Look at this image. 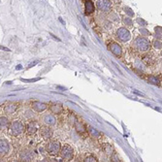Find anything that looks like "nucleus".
<instances>
[{
    "label": "nucleus",
    "instance_id": "obj_22",
    "mask_svg": "<svg viewBox=\"0 0 162 162\" xmlns=\"http://www.w3.org/2000/svg\"><path fill=\"white\" fill-rule=\"evenodd\" d=\"M104 150H105V153H108V154H112V153H112L113 148H112V146H111V145H109V144H106L105 146H104Z\"/></svg>",
    "mask_w": 162,
    "mask_h": 162
},
{
    "label": "nucleus",
    "instance_id": "obj_27",
    "mask_svg": "<svg viewBox=\"0 0 162 162\" xmlns=\"http://www.w3.org/2000/svg\"><path fill=\"white\" fill-rule=\"evenodd\" d=\"M137 22H138L139 24L143 25V26H146V25L148 24V22H147V21H145L143 19H140V18H139V19H137Z\"/></svg>",
    "mask_w": 162,
    "mask_h": 162
},
{
    "label": "nucleus",
    "instance_id": "obj_8",
    "mask_svg": "<svg viewBox=\"0 0 162 162\" xmlns=\"http://www.w3.org/2000/svg\"><path fill=\"white\" fill-rule=\"evenodd\" d=\"M39 123L37 121H30L28 123L26 124V132L27 134H29V135H33V134H35L37 132V130L39 129Z\"/></svg>",
    "mask_w": 162,
    "mask_h": 162
},
{
    "label": "nucleus",
    "instance_id": "obj_1",
    "mask_svg": "<svg viewBox=\"0 0 162 162\" xmlns=\"http://www.w3.org/2000/svg\"><path fill=\"white\" fill-rule=\"evenodd\" d=\"M132 47L139 53H146L149 50L150 44L148 39L144 38V37H137L135 40H134Z\"/></svg>",
    "mask_w": 162,
    "mask_h": 162
},
{
    "label": "nucleus",
    "instance_id": "obj_14",
    "mask_svg": "<svg viewBox=\"0 0 162 162\" xmlns=\"http://www.w3.org/2000/svg\"><path fill=\"white\" fill-rule=\"evenodd\" d=\"M85 8H86V14L89 15L94 12V4L90 0H86L85 1Z\"/></svg>",
    "mask_w": 162,
    "mask_h": 162
},
{
    "label": "nucleus",
    "instance_id": "obj_4",
    "mask_svg": "<svg viewBox=\"0 0 162 162\" xmlns=\"http://www.w3.org/2000/svg\"><path fill=\"white\" fill-rule=\"evenodd\" d=\"M130 32L125 27H121L119 28V30L116 31V38L119 39L120 42H127L130 39Z\"/></svg>",
    "mask_w": 162,
    "mask_h": 162
},
{
    "label": "nucleus",
    "instance_id": "obj_16",
    "mask_svg": "<svg viewBox=\"0 0 162 162\" xmlns=\"http://www.w3.org/2000/svg\"><path fill=\"white\" fill-rule=\"evenodd\" d=\"M20 160L22 161H31L32 160V153L30 152H27V150H24V152L20 153Z\"/></svg>",
    "mask_w": 162,
    "mask_h": 162
},
{
    "label": "nucleus",
    "instance_id": "obj_19",
    "mask_svg": "<svg viewBox=\"0 0 162 162\" xmlns=\"http://www.w3.org/2000/svg\"><path fill=\"white\" fill-rule=\"evenodd\" d=\"M88 131H89V133H90L93 137H99V136H100V132L97 131L96 129H94L93 127L89 126V127H88Z\"/></svg>",
    "mask_w": 162,
    "mask_h": 162
},
{
    "label": "nucleus",
    "instance_id": "obj_6",
    "mask_svg": "<svg viewBox=\"0 0 162 162\" xmlns=\"http://www.w3.org/2000/svg\"><path fill=\"white\" fill-rule=\"evenodd\" d=\"M60 155H61V157L65 160H71L74 156V150L70 146L66 145V146H64L62 149H61Z\"/></svg>",
    "mask_w": 162,
    "mask_h": 162
},
{
    "label": "nucleus",
    "instance_id": "obj_3",
    "mask_svg": "<svg viewBox=\"0 0 162 162\" xmlns=\"http://www.w3.org/2000/svg\"><path fill=\"white\" fill-rule=\"evenodd\" d=\"M47 150H48V153L50 155H57L58 154V153H60V150H61V146H60V144L57 141H52V142H50L48 144V146H47Z\"/></svg>",
    "mask_w": 162,
    "mask_h": 162
},
{
    "label": "nucleus",
    "instance_id": "obj_15",
    "mask_svg": "<svg viewBox=\"0 0 162 162\" xmlns=\"http://www.w3.org/2000/svg\"><path fill=\"white\" fill-rule=\"evenodd\" d=\"M51 111H52L53 114L60 115L63 112L62 105H61V104H53V105H52V107H51Z\"/></svg>",
    "mask_w": 162,
    "mask_h": 162
},
{
    "label": "nucleus",
    "instance_id": "obj_11",
    "mask_svg": "<svg viewBox=\"0 0 162 162\" xmlns=\"http://www.w3.org/2000/svg\"><path fill=\"white\" fill-rule=\"evenodd\" d=\"M9 150H10L9 143L6 140H1V142H0V153H1V155L7 154Z\"/></svg>",
    "mask_w": 162,
    "mask_h": 162
},
{
    "label": "nucleus",
    "instance_id": "obj_20",
    "mask_svg": "<svg viewBox=\"0 0 162 162\" xmlns=\"http://www.w3.org/2000/svg\"><path fill=\"white\" fill-rule=\"evenodd\" d=\"M154 31H155V35L157 37V39H162V27L156 26L154 28Z\"/></svg>",
    "mask_w": 162,
    "mask_h": 162
},
{
    "label": "nucleus",
    "instance_id": "obj_17",
    "mask_svg": "<svg viewBox=\"0 0 162 162\" xmlns=\"http://www.w3.org/2000/svg\"><path fill=\"white\" fill-rule=\"evenodd\" d=\"M74 125H75V128H76V130L79 132L80 134H83V133H86V127L83 126V124L82 123L81 121H79L78 120H76L74 121Z\"/></svg>",
    "mask_w": 162,
    "mask_h": 162
},
{
    "label": "nucleus",
    "instance_id": "obj_25",
    "mask_svg": "<svg viewBox=\"0 0 162 162\" xmlns=\"http://www.w3.org/2000/svg\"><path fill=\"white\" fill-rule=\"evenodd\" d=\"M123 21H124V24H125L126 25H128V26H130V25H132V24H133V21H132V20H131V19H129V18H124Z\"/></svg>",
    "mask_w": 162,
    "mask_h": 162
},
{
    "label": "nucleus",
    "instance_id": "obj_26",
    "mask_svg": "<svg viewBox=\"0 0 162 162\" xmlns=\"http://www.w3.org/2000/svg\"><path fill=\"white\" fill-rule=\"evenodd\" d=\"M125 12H126V14L128 15V16H129V17H133L134 16V13H133V11L129 8V7H126L125 9Z\"/></svg>",
    "mask_w": 162,
    "mask_h": 162
},
{
    "label": "nucleus",
    "instance_id": "obj_21",
    "mask_svg": "<svg viewBox=\"0 0 162 162\" xmlns=\"http://www.w3.org/2000/svg\"><path fill=\"white\" fill-rule=\"evenodd\" d=\"M0 121H1V129L2 128H5L6 126L9 125V121L8 120L5 118V116H1V119H0Z\"/></svg>",
    "mask_w": 162,
    "mask_h": 162
},
{
    "label": "nucleus",
    "instance_id": "obj_24",
    "mask_svg": "<svg viewBox=\"0 0 162 162\" xmlns=\"http://www.w3.org/2000/svg\"><path fill=\"white\" fill-rule=\"evenodd\" d=\"M153 46H154L155 49H161L162 48V43L159 40H155L153 42Z\"/></svg>",
    "mask_w": 162,
    "mask_h": 162
},
{
    "label": "nucleus",
    "instance_id": "obj_30",
    "mask_svg": "<svg viewBox=\"0 0 162 162\" xmlns=\"http://www.w3.org/2000/svg\"><path fill=\"white\" fill-rule=\"evenodd\" d=\"M21 68V66L20 65H19V66H17V70H18V69H20Z\"/></svg>",
    "mask_w": 162,
    "mask_h": 162
},
{
    "label": "nucleus",
    "instance_id": "obj_2",
    "mask_svg": "<svg viewBox=\"0 0 162 162\" xmlns=\"http://www.w3.org/2000/svg\"><path fill=\"white\" fill-rule=\"evenodd\" d=\"M24 127L22 125V123L20 121H18V120H15L13 121L12 123L10 125V131H11V134H12L13 136H19L24 131Z\"/></svg>",
    "mask_w": 162,
    "mask_h": 162
},
{
    "label": "nucleus",
    "instance_id": "obj_18",
    "mask_svg": "<svg viewBox=\"0 0 162 162\" xmlns=\"http://www.w3.org/2000/svg\"><path fill=\"white\" fill-rule=\"evenodd\" d=\"M149 83L154 86H160V80L155 76H150L149 78Z\"/></svg>",
    "mask_w": 162,
    "mask_h": 162
},
{
    "label": "nucleus",
    "instance_id": "obj_12",
    "mask_svg": "<svg viewBox=\"0 0 162 162\" xmlns=\"http://www.w3.org/2000/svg\"><path fill=\"white\" fill-rule=\"evenodd\" d=\"M17 109H18V105L15 104V103H10V104L5 106L4 111H5V113H6V114L12 115V114H14L15 112L17 111Z\"/></svg>",
    "mask_w": 162,
    "mask_h": 162
},
{
    "label": "nucleus",
    "instance_id": "obj_28",
    "mask_svg": "<svg viewBox=\"0 0 162 162\" xmlns=\"http://www.w3.org/2000/svg\"><path fill=\"white\" fill-rule=\"evenodd\" d=\"M140 32L142 33L143 36H148V35H149V32L147 29H145V28H140Z\"/></svg>",
    "mask_w": 162,
    "mask_h": 162
},
{
    "label": "nucleus",
    "instance_id": "obj_7",
    "mask_svg": "<svg viewBox=\"0 0 162 162\" xmlns=\"http://www.w3.org/2000/svg\"><path fill=\"white\" fill-rule=\"evenodd\" d=\"M109 49H110V51L112 52V53L115 54L116 57H120V55H121V53H122L121 47L120 46V45H119L118 43H116V42H112V43H110Z\"/></svg>",
    "mask_w": 162,
    "mask_h": 162
},
{
    "label": "nucleus",
    "instance_id": "obj_23",
    "mask_svg": "<svg viewBox=\"0 0 162 162\" xmlns=\"http://www.w3.org/2000/svg\"><path fill=\"white\" fill-rule=\"evenodd\" d=\"M85 161L86 162H96L97 159H96V157H94L93 155H88L85 158Z\"/></svg>",
    "mask_w": 162,
    "mask_h": 162
},
{
    "label": "nucleus",
    "instance_id": "obj_31",
    "mask_svg": "<svg viewBox=\"0 0 162 162\" xmlns=\"http://www.w3.org/2000/svg\"><path fill=\"white\" fill-rule=\"evenodd\" d=\"M161 55H162V52H161Z\"/></svg>",
    "mask_w": 162,
    "mask_h": 162
},
{
    "label": "nucleus",
    "instance_id": "obj_29",
    "mask_svg": "<svg viewBox=\"0 0 162 162\" xmlns=\"http://www.w3.org/2000/svg\"><path fill=\"white\" fill-rule=\"evenodd\" d=\"M112 160L113 161H120V158H119V156L116 153H114L113 156H112Z\"/></svg>",
    "mask_w": 162,
    "mask_h": 162
},
{
    "label": "nucleus",
    "instance_id": "obj_13",
    "mask_svg": "<svg viewBox=\"0 0 162 162\" xmlns=\"http://www.w3.org/2000/svg\"><path fill=\"white\" fill-rule=\"evenodd\" d=\"M43 121H44L45 124H47L49 126L50 125H53L55 123V118L53 115H46V116H44Z\"/></svg>",
    "mask_w": 162,
    "mask_h": 162
},
{
    "label": "nucleus",
    "instance_id": "obj_10",
    "mask_svg": "<svg viewBox=\"0 0 162 162\" xmlns=\"http://www.w3.org/2000/svg\"><path fill=\"white\" fill-rule=\"evenodd\" d=\"M40 135L41 137H43L44 139H50L53 135V131L51 128L48 126H43L40 128Z\"/></svg>",
    "mask_w": 162,
    "mask_h": 162
},
{
    "label": "nucleus",
    "instance_id": "obj_9",
    "mask_svg": "<svg viewBox=\"0 0 162 162\" xmlns=\"http://www.w3.org/2000/svg\"><path fill=\"white\" fill-rule=\"evenodd\" d=\"M48 108V105L45 104L43 102L40 101H35L32 103V109L34 110L35 112H38V113H41V112H44Z\"/></svg>",
    "mask_w": 162,
    "mask_h": 162
},
{
    "label": "nucleus",
    "instance_id": "obj_5",
    "mask_svg": "<svg viewBox=\"0 0 162 162\" xmlns=\"http://www.w3.org/2000/svg\"><path fill=\"white\" fill-rule=\"evenodd\" d=\"M97 9L100 10L101 12L108 13L112 9V2L111 0H98L96 3Z\"/></svg>",
    "mask_w": 162,
    "mask_h": 162
}]
</instances>
